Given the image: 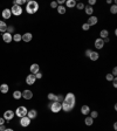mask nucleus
Wrapping results in <instances>:
<instances>
[{
  "mask_svg": "<svg viewBox=\"0 0 117 131\" xmlns=\"http://www.w3.org/2000/svg\"><path fill=\"white\" fill-rule=\"evenodd\" d=\"M39 11V4L34 1V0H29L26 4V12L28 14H35L36 12Z\"/></svg>",
  "mask_w": 117,
  "mask_h": 131,
  "instance_id": "1",
  "label": "nucleus"
},
{
  "mask_svg": "<svg viewBox=\"0 0 117 131\" xmlns=\"http://www.w3.org/2000/svg\"><path fill=\"white\" fill-rule=\"evenodd\" d=\"M35 81H36V77H35V75H33V74H29V75L26 76V83H27L28 85L35 84Z\"/></svg>",
  "mask_w": 117,
  "mask_h": 131,
  "instance_id": "8",
  "label": "nucleus"
},
{
  "mask_svg": "<svg viewBox=\"0 0 117 131\" xmlns=\"http://www.w3.org/2000/svg\"><path fill=\"white\" fill-rule=\"evenodd\" d=\"M31 121L32 120H29L27 116H23V117H21V118H20V125H21V127H23V128H26V127H28V125L31 124Z\"/></svg>",
  "mask_w": 117,
  "mask_h": 131,
  "instance_id": "9",
  "label": "nucleus"
},
{
  "mask_svg": "<svg viewBox=\"0 0 117 131\" xmlns=\"http://www.w3.org/2000/svg\"><path fill=\"white\" fill-rule=\"evenodd\" d=\"M107 4H113V0H107Z\"/></svg>",
  "mask_w": 117,
  "mask_h": 131,
  "instance_id": "49",
  "label": "nucleus"
},
{
  "mask_svg": "<svg viewBox=\"0 0 117 131\" xmlns=\"http://www.w3.org/2000/svg\"><path fill=\"white\" fill-rule=\"evenodd\" d=\"M94 46H95V48L96 49H102L103 47H104V41H103V39L101 38H97L96 40H95V42H94Z\"/></svg>",
  "mask_w": 117,
  "mask_h": 131,
  "instance_id": "7",
  "label": "nucleus"
},
{
  "mask_svg": "<svg viewBox=\"0 0 117 131\" xmlns=\"http://www.w3.org/2000/svg\"><path fill=\"white\" fill-rule=\"evenodd\" d=\"M5 131H14V130H13V129H11V128H6V130H5Z\"/></svg>",
  "mask_w": 117,
  "mask_h": 131,
  "instance_id": "48",
  "label": "nucleus"
},
{
  "mask_svg": "<svg viewBox=\"0 0 117 131\" xmlns=\"http://www.w3.org/2000/svg\"><path fill=\"white\" fill-rule=\"evenodd\" d=\"M81 112H82V115L88 116L89 115V112H90V108L88 107V105H82L81 107Z\"/></svg>",
  "mask_w": 117,
  "mask_h": 131,
  "instance_id": "20",
  "label": "nucleus"
},
{
  "mask_svg": "<svg viewBox=\"0 0 117 131\" xmlns=\"http://www.w3.org/2000/svg\"><path fill=\"white\" fill-rule=\"evenodd\" d=\"M35 77H36V80H41V78H42V74L39 71L38 74H35Z\"/></svg>",
  "mask_w": 117,
  "mask_h": 131,
  "instance_id": "39",
  "label": "nucleus"
},
{
  "mask_svg": "<svg viewBox=\"0 0 117 131\" xmlns=\"http://www.w3.org/2000/svg\"><path fill=\"white\" fill-rule=\"evenodd\" d=\"M84 123H86V125H88V127H90V125H93L94 123V120L90 117V116H87L86 120H84Z\"/></svg>",
  "mask_w": 117,
  "mask_h": 131,
  "instance_id": "27",
  "label": "nucleus"
},
{
  "mask_svg": "<svg viewBox=\"0 0 117 131\" xmlns=\"http://www.w3.org/2000/svg\"><path fill=\"white\" fill-rule=\"evenodd\" d=\"M84 11H86V14H88L89 16H91V15H93V13H94V8L88 5V6L84 7Z\"/></svg>",
  "mask_w": 117,
  "mask_h": 131,
  "instance_id": "23",
  "label": "nucleus"
},
{
  "mask_svg": "<svg viewBox=\"0 0 117 131\" xmlns=\"http://www.w3.org/2000/svg\"><path fill=\"white\" fill-rule=\"evenodd\" d=\"M13 31H14V27H13V26H7V33L12 34V33H13Z\"/></svg>",
  "mask_w": 117,
  "mask_h": 131,
  "instance_id": "38",
  "label": "nucleus"
},
{
  "mask_svg": "<svg viewBox=\"0 0 117 131\" xmlns=\"http://www.w3.org/2000/svg\"><path fill=\"white\" fill-rule=\"evenodd\" d=\"M47 98H48V101H51V102H55L56 101V95L53 93H49L47 95Z\"/></svg>",
  "mask_w": 117,
  "mask_h": 131,
  "instance_id": "28",
  "label": "nucleus"
},
{
  "mask_svg": "<svg viewBox=\"0 0 117 131\" xmlns=\"http://www.w3.org/2000/svg\"><path fill=\"white\" fill-rule=\"evenodd\" d=\"M6 121L4 120V117H0V125H4Z\"/></svg>",
  "mask_w": 117,
  "mask_h": 131,
  "instance_id": "43",
  "label": "nucleus"
},
{
  "mask_svg": "<svg viewBox=\"0 0 117 131\" xmlns=\"http://www.w3.org/2000/svg\"><path fill=\"white\" fill-rule=\"evenodd\" d=\"M14 116H15V114H14V111L13 110H6V111L4 112V120L5 121H11L14 118Z\"/></svg>",
  "mask_w": 117,
  "mask_h": 131,
  "instance_id": "6",
  "label": "nucleus"
},
{
  "mask_svg": "<svg viewBox=\"0 0 117 131\" xmlns=\"http://www.w3.org/2000/svg\"><path fill=\"white\" fill-rule=\"evenodd\" d=\"M114 78H115V77L113 76V75H111V74H107V75H105V80H107V81L108 82H113V80Z\"/></svg>",
  "mask_w": 117,
  "mask_h": 131,
  "instance_id": "33",
  "label": "nucleus"
},
{
  "mask_svg": "<svg viewBox=\"0 0 117 131\" xmlns=\"http://www.w3.org/2000/svg\"><path fill=\"white\" fill-rule=\"evenodd\" d=\"M29 70H31V74L35 75V74H38L40 71V66L38 63H33V65L29 67Z\"/></svg>",
  "mask_w": 117,
  "mask_h": 131,
  "instance_id": "11",
  "label": "nucleus"
},
{
  "mask_svg": "<svg viewBox=\"0 0 117 131\" xmlns=\"http://www.w3.org/2000/svg\"><path fill=\"white\" fill-rule=\"evenodd\" d=\"M110 13H111V14H116V13H117V6L115 4L110 7Z\"/></svg>",
  "mask_w": 117,
  "mask_h": 131,
  "instance_id": "32",
  "label": "nucleus"
},
{
  "mask_svg": "<svg viewBox=\"0 0 117 131\" xmlns=\"http://www.w3.org/2000/svg\"><path fill=\"white\" fill-rule=\"evenodd\" d=\"M61 105H62V110L64 112H70L71 111V110H73V107H71V105H70V104H68V103H66V102H62V103H61Z\"/></svg>",
  "mask_w": 117,
  "mask_h": 131,
  "instance_id": "14",
  "label": "nucleus"
},
{
  "mask_svg": "<svg viewBox=\"0 0 117 131\" xmlns=\"http://www.w3.org/2000/svg\"><path fill=\"white\" fill-rule=\"evenodd\" d=\"M113 127H114V130H117V123H116V122L114 123V125H113Z\"/></svg>",
  "mask_w": 117,
  "mask_h": 131,
  "instance_id": "47",
  "label": "nucleus"
},
{
  "mask_svg": "<svg viewBox=\"0 0 117 131\" xmlns=\"http://www.w3.org/2000/svg\"><path fill=\"white\" fill-rule=\"evenodd\" d=\"M1 15H2L4 19H9V18L12 16L11 9H9V8H5L4 11H2V13H1Z\"/></svg>",
  "mask_w": 117,
  "mask_h": 131,
  "instance_id": "16",
  "label": "nucleus"
},
{
  "mask_svg": "<svg viewBox=\"0 0 117 131\" xmlns=\"http://www.w3.org/2000/svg\"><path fill=\"white\" fill-rule=\"evenodd\" d=\"M56 9H58V14H66V12H67V8L64 7V6H58V8H56Z\"/></svg>",
  "mask_w": 117,
  "mask_h": 131,
  "instance_id": "26",
  "label": "nucleus"
},
{
  "mask_svg": "<svg viewBox=\"0 0 117 131\" xmlns=\"http://www.w3.org/2000/svg\"><path fill=\"white\" fill-rule=\"evenodd\" d=\"M100 38H101V39L109 38V32L107 31V29H102V31L100 32Z\"/></svg>",
  "mask_w": 117,
  "mask_h": 131,
  "instance_id": "25",
  "label": "nucleus"
},
{
  "mask_svg": "<svg viewBox=\"0 0 117 131\" xmlns=\"http://www.w3.org/2000/svg\"><path fill=\"white\" fill-rule=\"evenodd\" d=\"M89 116L91 117V118H93V120H95V118H97L98 112H97V111H95V110H94V111H90V112H89Z\"/></svg>",
  "mask_w": 117,
  "mask_h": 131,
  "instance_id": "31",
  "label": "nucleus"
},
{
  "mask_svg": "<svg viewBox=\"0 0 117 131\" xmlns=\"http://www.w3.org/2000/svg\"><path fill=\"white\" fill-rule=\"evenodd\" d=\"M103 41H104V43L105 42H110V39L109 38H105V39H103Z\"/></svg>",
  "mask_w": 117,
  "mask_h": 131,
  "instance_id": "46",
  "label": "nucleus"
},
{
  "mask_svg": "<svg viewBox=\"0 0 117 131\" xmlns=\"http://www.w3.org/2000/svg\"><path fill=\"white\" fill-rule=\"evenodd\" d=\"M51 7L53 8V9H56V8H58V4H56V1H52V2H51Z\"/></svg>",
  "mask_w": 117,
  "mask_h": 131,
  "instance_id": "37",
  "label": "nucleus"
},
{
  "mask_svg": "<svg viewBox=\"0 0 117 131\" xmlns=\"http://www.w3.org/2000/svg\"><path fill=\"white\" fill-rule=\"evenodd\" d=\"M21 97H22V91L15 90V91L13 93V98H14V100H20Z\"/></svg>",
  "mask_w": 117,
  "mask_h": 131,
  "instance_id": "24",
  "label": "nucleus"
},
{
  "mask_svg": "<svg viewBox=\"0 0 117 131\" xmlns=\"http://www.w3.org/2000/svg\"><path fill=\"white\" fill-rule=\"evenodd\" d=\"M98 58H100V54H98V52H94V50H91V53H90L89 55V59L91 60V61H97Z\"/></svg>",
  "mask_w": 117,
  "mask_h": 131,
  "instance_id": "17",
  "label": "nucleus"
},
{
  "mask_svg": "<svg viewBox=\"0 0 117 131\" xmlns=\"http://www.w3.org/2000/svg\"><path fill=\"white\" fill-rule=\"evenodd\" d=\"M49 110H51L52 112H54V114H58V112H60L61 110H62V105H61V103L58 102V101H55V102H51Z\"/></svg>",
  "mask_w": 117,
  "mask_h": 131,
  "instance_id": "3",
  "label": "nucleus"
},
{
  "mask_svg": "<svg viewBox=\"0 0 117 131\" xmlns=\"http://www.w3.org/2000/svg\"><path fill=\"white\" fill-rule=\"evenodd\" d=\"M90 28H91V27H90V26H89V25H88V23H83V25H82V29H83V31H89V29H90Z\"/></svg>",
  "mask_w": 117,
  "mask_h": 131,
  "instance_id": "35",
  "label": "nucleus"
},
{
  "mask_svg": "<svg viewBox=\"0 0 117 131\" xmlns=\"http://www.w3.org/2000/svg\"><path fill=\"white\" fill-rule=\"evenodd\" d=\"M76 1L75 0H66V6L64 7L66 8H74V7H76Z\"/></svg>",
  "mask_w": 117,
  "mask_h": 131,
  "instance_id": "18",
  "label": "nucleus"
},
{
  "mask_svg": "<svg viewBox=\"0 0 117 131\" xmlns=\"http://www.w3.org/2000/svg\"><path fill=\"white\" fill-rule=\"evenodd\" d=\"M36 116H38V112H36V110H34V109H32V110H28L27 117L29 118V120H34Z\"/></svg>",
  "mask_w": 117,
  "mask_h": 131,
  "instance_id": "19",
  "label": "nucleus"
},
{
  "mask_svg": "<svg viewBox=\"0 0 117 131\" xmlns=\"http://www.w3.org/2000/svg\"><path fill=\"white\" fill-rule=\"evenodd\" d=\"M21 39H22V41H25V42H29V41H32V39H33V34L32 33H25L21 36Z\"/></svg>",
  "mask_w": 117,
  "mask_h": 131,
  "instance_id": "15",
  "label": "nucleus"
},
{
  "mask_svg": "<svg viewBox=\"0 0 117 131\" xmlns=\"http://www.w3.org/2000/svg\"><path fill=\"white\" fill-rule=\"evenodd\" d=\"M88 4H89V6H91V7H93L94 5L96 4V0H89V2H88Z\"/></svg>",
  "mask_w": 117,
  "mask_h": 131,
  "instance_id": "41",
  "label": "nucleus"
},
{
  "mask_svg": "<svg viewBox=\"0 0 117 131\" xmlns=\"http://www.w3.org/2000/svg\"><path fill=\"white\" fill-rule=\"evenodd\" d=\"M84 7H86V5L83 4V2H78V4H76V8H77V9H80V11L84 9Z\"/></svg>",
  "mask_w": 117,
  "mask_h": 131,
  "instance_id": "34",
  "label": "nucleus"
},
{
  "mask_svg": "<svg viewBox=\"0 0 117 131\" xmlns=\"http://www.w3.org/2000/svg\"><path fill=\"white\" fill-rule=\"evenodd\" d=\"M8 90H9V87H8V84H6V83H2V84L0 85V91L2 94H7Z\"/></svg>",
  "mask_w": 117,
  "mask_h": 131,
  "instance_id": "22",
  "label": "nucleus"
},
{
  "mask_svg": "<svg viewBox=\"0 0 117 131\" xmlns=\"http://www.w3.org/2000/svg\"><path fill=\"white\" fill-rule=\"evenodd\" d=\"M111 75H113L114 77H116V75H117V68H116V67H114V69H113V73H111Z\"/></svg>",
  "mask_w": 117,
  "mask_h": 131,
  "instance_id": "40",
  "label": "nucleus"
},
{
  "mask_svg": "<svg viewBox=\"0 0 117 131\" xmlns=\"http://www.w3.org/2000/svg\"><path fill=\"white\" fill-rule=\"evenodd\" d=\"M22 97L25 100H32L33 98V91L29 90V89H26L22 91Z\"/></svg>",
  "mask_w": 117,
  "mask_h": 131,
  "instance_id": "10",
  "label": "nucleus"
},
{
  "mask_svg": "<svg viewBox=\"0 0 117 131\" xmlns=\"http://www.w3.org/2000/svg\"><path fill=\"white\" fill-rule=\"evenodd\" d=\"M23 4H26V0H14L13 1V5H18V6H21Z\"/></svg>",
  "mask_w": 117,
  "mask_h": 131,
  "instance_id": "30",
  "label": "nucleus"
},
{
  "mask_svg": "<svg viewBox=\"0 0 117 131\" xmlns=\"http://www.w3.org/2000/svg\"><path fill=\"white\" fill-rule=\"evenodd\" d=\"M90 53H91V49H87L86 50V56H87V58H89Z\"/></svg>",
  "mask_w": 117,
  "mask_h": 131,
  "instance_id": "44",
  "label": "nucleus"
},
{
  "mask_svg": "<svg viewBox=\"0 0 117 131\" xmlns=\"http://www.w3.org/2000/svg\"><path fill=\"white\" fill-rule=\"evenodd\" d=\"M63 100H64V97H63V95H56V101L58 102H60V103H62Z\"/></svg>",
  "mask_w": 117,
  "mask_h": 131,
  "instance_id": "36",
  "label": "nucleus"
},
{
  "mask_svg": "<svg viewBox=\"0 0 117 131\" xmlns=\"http://www.w3.org/2000/svg\"><path fill=\"white\" fill-rule=\"evenodd\" d=\"M97 22H98V19H97V16H95V15L89 16V19H88V21H87V23L89 25L90 27H91V26H95Z\"/></svg>",
  "mask_w": 117,
  "mask_h": 131,
  "instance_id": "13",
  "label": "nucleus"
},
{
  "mask_svg": "<svg viewBox=\"0 0 117 131\" xmlns=\"http://www.w3.org/2000/svg\"><path fill=\"white\" fill-rule=\"evenodd\" d=\"M0 32L1 33H6L7 32V25L2 20H0Z\"/></svg>",
  "mask_w": 117,
  "mask_h": 131,
  "instance_id": "21",
  "label": "nucleus"
},
{
  "mask_svg": "<svg viewBox=\"0 0 117 131\" xmlns=\"http://www.w3.org/2000/svg\"><path fill=\"white\" fill-rule=\"evenodd\" d=\"M2 40H4L6 43H9V42H12L13 41V34H9V33H4L2 34Z\"/></svg>",
  "mask_w": 117,
  "mask_h": 131,
  "instance_id": "12",
  "label": "nucleus"
},
{
  "mask_svg": "<svg viewBox=\"0 0 117 131\" xmlns=\"http://www.w3.org/2000/svg\"><path fill=\"white\" fill-rule=\"evenodd\" d=\"M113 85H114V88H117V78L116 77L113 80Z\"/></svg>",
  "mask_w": 117,
  "mask_h": 131,
  "instance_id": "42",
  "label": "nucleus"
},
{
  "mask_svg": "<svg viewBox=\"0 0 117 131\" xmlns=\"http://www.w3.org/2000/svg\"><path fill=\"white\" fill-rule=\"evenodd\" d=\"M27 112H28V109L26 108V107L20 105V107H18V108H16V110L14 111V114L16 115V117L21 118V117H23V116H27Z\"/></svg>",
  "mask_w": 117,
  "mask_h": 131,
  "instance_id": "4",
  "label": "nucleus"
},
{
  "mask_svg": "<svg viewBox=\"0 0 117 131\" xmlns=\"http://www.w3.org/2000/svg\"><path fill=\"white\" fill-rule=\"evenodd\" d=\"M11 9V13H12V15H15V16H19L22 14V7L21 6H18V5H13L12 6V8H9Z\"/></svg>",
  "mask_w": 117,
  "mask_h": 131,
  "instance_id": "5",
  "label": "nucleus"
},
{
  "mask_svg": "<svg viewBox=\"0 0 117 131\" xmlns=\"http://www.w3.org/2000/svg\"><path fill=\"white\" fill-rule=\"evenodd\" d=\"M63 102H66V103L70 104L73 108H75V104H76V97H75V95L73 93H68L64 96V100H63Z\"/></svg>",
  "mask_w": 117,
  "mask_h": 131,
  "instance_id": "2",
  "label": "nucleus"
},
{
  "mask_svg": "<svg viewBox=\"0 0 117 131\" xmlns=\"http://www.w3.org/2000/svg\"><path fill=\"white\" fill-rule=\"evenodd\" d=\"M21 36L22 35L19 34V33H15V34L13 35V41H15V42H19V41H21L22 39H21Z\"/></svg>",
  "mask_w": 117,
  "mask_h": 131,
  "instance_id": "29",
  "label": "nucleus"
},
{
  "mask_svg": "<svg viewBox=\"0 0 117 131\" xmlns=\"http://www.w3.org/2000/svg\"><path fill=\"white\" fill-rule=\"evenodd\" d=\"M6 130V127H5V124L4 125H0V131H5Z\"/></svg>",
  "mask_w": 117,
  "mask_h": 131,
  "instance_id": "45",
  "label": "nucleus"
}]
</instances>
